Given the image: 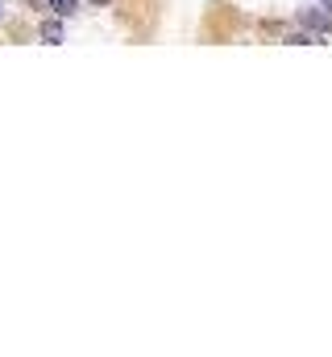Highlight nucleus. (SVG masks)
Listing matches in <instances>:
<instances>
[{
    "mask_svg": "<svg viewBox=\"0 0 332 357\" xmlns=\"http://www.w3.org/2000/svg\"><path fill=\"white\" fill-rule=\"evenodd\" d=\"M299 25L316 29V33H329L332 29V8H299Z\"/></svg>",
    "mask_w": 332,
    "mask_h": 357,
    "instance_id": "f257e3e1",
    "label": "nucleus"
},
{
    "mask_svg": "<svg viewBox=\"0 0 332 357\" xmlns=\"http://www.w3.org/2000/svg\"><path fill=\"white\" fill-rule=\"evenodd\" d=\"M50 8H54L59 17H71V13L80 8V0H50Z\"/></svg>",
    "mask_w": 332,
    "mask_h": 357,
    "instance_id": "7ed1b4c3",
    "label": "nucleus"
},
{
    "mask_svg": "<svg viewBox=\"0 0 332 357\" xmlns=\"http://www.w3.org/2000/svg\"><path fill=\"white\" fill-rule=\"evenodd\" d=\"M42 38H46L50 46H54V42H63V25H59V21H46V25H42Z\"/></svg>",
    "mask_w": 332,
    "mask_h": 357,
    "instance_id": "f03ea898",
    "label": "nucleus"
},
{
    "mask_svg": "<svg viewBox=\"0 0 332 357\" xmlns=\"http://www.w3.org/2000/svg\"><path fill=\"white\" fill-rule=\"evenodd\" d=\"M324 8H332V0H324Z\"/></svg>",
    "mask_w": 332,
    "mask_h": 357,
    "instance_id": "39448f33",
    "label": "nucleus"
},
{
    "mask_svg": "<svg viewBox=\"0 0 332 357\" xmlns=\"http://www.w3.org/2000/svg\"><path fill=\"white\" fill-rule=\"evenodd\" d=\"M91 4H108V0H91Z\"/></svg>",
    "mask_w": 332,
    "mask_h": 357,
    "instance_id": "20e7f679",
    "label": "nucleus"
}]
</instances>
